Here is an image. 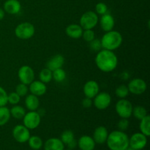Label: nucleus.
Masks as SVG:
<instances>
[{
	"label": "nucleus",
	"instance_id": "obj_37",
	"mask_svg": "<svg viewBox=\"0 0 150 150\" xmlns=\"http://www.w3.org/2000/svg\"><path fill=\"white\" fill-rule=\"evenodd\" d=\"M7 92L5 89L0 86V107L5 106L8 102H7Z\"/></svg>",
	"mask_w": 150,
	"mask_h": 150
},
{
	"label": "nucleus",
	"instance_id": "obj_2",
	"mask_svg": "<svg viewBox=\"0 0 150 150\" xmlns=\"http://www.w3.org/2000/svg\"><path fill=\"white\" fill-rule=\"evenodd\" d=\"M106 143L111 150H125L129 146V137L124 131L114 130L108 134Z\"/></svg>",
	"mask_w": 150,
	"mask_h": 150
},
{
	"label": "nucleus",
	"instance_id": "obj_5",
	"mask_svg": "<svg viewBox=\"0 0 150 150\" xmlns=\"http://www.w3.org/2000/svg\"><path fill=\"white\" fill-rule=\"evenodd\" d=\"M133 105L128 100L123 98L120 99L115 105V110L119 117L124 119H129L133 113Z\"/></svg>",
	"mask_w": 150,
	"mask_h": 150
},
{
	"label": "nucleus",
	"instance_id": "obj_32",
	"mask_svg": "<svg viewBox=\"0 0 150 150\" xmlns=\"http://www.w3.org/2000/svg\"><path fill=\"white\" fill-rule=\"evenodd\" d=\"M81 38H83V39L86 42H91L95 38V32L92 29H83Z\"/></svg>",
	"mask_w": 150,
	"mask_h": 150
},
{
	"label": "nucleus",
	"instance_id": "obj_31",
	"mask_svg": "<svg viewBox=\"0 0 150 150\" xmlns=\"http://www.w3.org/2000/svg\"><path fill=\"white\" fill-rule=\"evenodd\" d=\"M74 139V133L72 130H67L63 132L61 135V138H60V140L62 142V143L67 145Z\"/></svg>",
	"mask_w": 150,
	"mask_h": 150
},
{
	"label": "nucleus",
	"instance_id": "obj_21",
	"mask_svg": "<svg viewBox=\"0 0 150 150\" xmlns=\"http://www.w3.org/2000/svg\"><path fill=\"white\" fill-rule=\"evenodd\" d=\"M44 149L45 150H64V144L59 139L51 138L45 142Z\"/></svg>",
	"mask_w": 150,
	"mask_h": 150
},
{
	"label": "nucleus",
	"instance_id": "obj_1",
	"mask_svg": "<svg viewBox=\"0 0 150 150\" xmlns=\"http://www.w3.org/2000/svg\"><path fill=\"white\" fill-rule=\"evenodd\" d=\"M95 62L98 68L104 73L114 71L118 65V58L115 53L103 48L97 53Z\"/></svg>",
	"mask_w": 150,
	"mask_h": 150
},
{
	"label": "nucleus",
	"instance_id": "obj_42",
	"mask_svg": "<svg viewBox=\"0 0 150 150\" xmlns=\"http://www.w3.org/2000/svg\"><path fill=\"white\" fill-rule=\"evenodd\" d=\"M67 150H72V149H67Z\"/></svg>",
	"mask_w": 150,
	"mask_h": 150
},
{
	"label": "nucleus",
	"instance_id": "obj_39",
	"mask_svg": "<svg viewBox=\"0 0 150 150\" xmlns=\"http://www.w3.org/2000/svg\"><path fill=\"white\" fill-rule=\"evenodd\" d=\"M93 104V102H92V99L89 98H85L84 99L82 100V105H83V108H90L91 106Z\"/></svg>",
	"mask_w": 150,
	"mask_h": 150
},
{
	"label": "nucleus",
	"instance_id": "obj_15",
	"mask_svg": "<svg viewBox=\"0 0 150 150\" xmlns=\"http://www.w3.org/2000/svg\"><path fill=\"white\" fill-rule=\"evenodd\" d=\"M29 90L32 95L40 97L45 95L47 91V87L45 83H44L43 82L40 81L34 80L29 84Z\"/></svg>",
	"mask_w": 150,
	"mask_h": 150
},
{
	"label": "nucleus",
	"instance_id": "obj_24",
	"mask_svg": "<svg viewBox=\"0 0 150 150\" xmlns=\"http://www.w3.org/2000/svg\"><path fill=\"white\" fill-rule=\"evenodd\" d=\"M140 121L139 127H140L141 133L145 135L146 137H149L150 136V116L146 115Z\"/></svg>",
	"mask_w": 150,
	"mask_h": 150
},
{
	"label": "nucleus",
	"instance_id": "obj_4",
	"mask_svg": "<svg viewBox=\"0 0 150 150\" xmlns=\"http://www.w3.org/2000/svg\"><path fill=\"white\" fill-rule=\"evenodd\" d=\"M35 28L29 22H23L18 25L15 29V35L18 39L29 40L34 36Z\"/></svg>",
	"mask_w": 150,
	"mask_h": 150
},
{
	"label": "nucleus",
	"instance_id": "obj_10",
	"mask_svg": "<svg viewBox=\"0 0 150 150\" xmlns=\"http://www.w3.org/2000/svg\"><path fill=\"white\" fill-rule=\"evenodd\" d=\"M13 136L15 140L18 143L27 142L30 137V132L23 125H17L13 130Z\"/></svg>",
	"mask_w": 150,
	"mask_h": 150
},
{
	"label": "nucleus",
	"instance_id": "obj_38",
	"mask_svg": "<svg viewBox=\"0 0 150 150\" xmlns=\"http://www.w3.org/2000/svg\"><path fill=\"white\" fill-rule=\"evenodd\" d=\"M117 127H118L119 130L121 131H125L129 127V121L128 119L121 118V120L117 123Z\"/></svg>",
	"mask_w": 150,
	"mask_h": 150
},
{
	"label": "nucleus",
	"instance_id": "obj_11",
	"mask_svg": "<svg viewBox=\"0 0 150 150\" xmlns=\"http://www.w3.org/2000/svg\"><path fill=\"white\" fill-rule=\"evenodd\" d=\"M93 99L94 105L98 110H105L111 105V97L105 92H99Z\"/></svg>",
	"mask_w": 150,
	"mask_h": 150
},
{
	"label": "nucleus",
	"instance_id": "obj_23",
	"mask_svg": "<svg viewBox=\"0 0 150 150\" xmlns=\"http://www.w3.org/2000/svg\"><path fill=\"white\" fill-rule=\"evenodd\" d=\"M10 115L16 120H21L26 114V110L23 107L19 105H14L10 109Z\"/></svg>",
	"mask_w": 150,
	"mask_h": 150
},
{
	"label": "nucleus",
	"instance_id": "obj_40",
	"mask_svg": "<svg viewBox=\"0 0 150 150\" xmlns=\"http://www.w3.org/2000/svg\"><path fill=\"white\" fill-rule=\"evenodd\" d=\"M67 146H69V148H70V149H74V148L76 147V146H78V142H76V140H73L71 142H70V143L67 144Z\"/></svg>",
	"mask_w": 150,
	"mask_h": 150
},
{
	"label": "nucleus",
	"instance_id": "obj_19",
	"mask_svg": "<svg viewBox=\"0 0 150 150\" xmlns=\"http://www.w3.org/2000/svg\"><path fill=\"white\" fill-rule=\"evenodd\" d=\"M64 58L61 54H56L51 57L47 62V68L51 70V71L61 68L64 65Z\"/></svg>",
	"mask_w": 150,
	"mask_h": 150
},
{
	"label": "nucleus",
	"instance_id": "obj_9",
	"mask_svg": "<svg viewBox=\"0 0 150 150\" xmlns=\"http://www.w3.org/2000/svg\"><path fill=\"white\" fill-rule=\"evenodd\" d=\"M129 92L133 95H140L144 93L147 89V85L144 80L142 79H133L127 85Z\"/></svg>",
	"mask_w": 150,
	"mask_h": 150
},
{
	"label": "nucleus",
	"instance_id": "obj_14",
	"mask_svg": "<svg viewBox=\"0 0 150 150\" xmlns=\"http://www.w3.org/2000/svg\"><path fill=\"white\" fill-rule=\"evenodd\" d=\"M114 25H115V21L112 15L107 13L101 16L100 19V26L103 31L106 32L113 30Z\"/></svg>",
	"mask_w": 150,
	"mask_h": 150
},
{
	"label": "nucleus",
	"instance_id": "obj_8",
	"mask_svg": "<svg viewBox=\"0 0 150 150\" xmlns=\"http://www.w3.org/2000/svg\"><path fill=\"white\" fill-rule=\"evenodd\" d=\"M18 77L21 83L29 85L35 80V72L29 65H23L18 69Z\"/></svg>",
	"mask_w": 150,
	"mask_h": 150
},
{
	"label": "nucleus",
	"instance_id": "obj_34",
	"mask_svg": "<svg viewBox=\"0 0 150 150\" xmlns=\"http://www.w3.org/2000/svg\"><path fill=\"white\" fill-rule=\"evenodd\" d=\"M21 100V97L16 92H10L7 95V102L11 105H18Z\"/></svg>",
	"mask_w": 150,
	"mask_h": 150
},
{
	"label": "nucleus",
	"instance_id": "obj_36",
	"mask_svg": "<svg viewBox=\"0 0 150 150\" xmlns=\"http://www.w3.org/2000/svg\"><path fill=\"white\" fill-rule=\"evenodd\" d=\"M107 12H108V7L105 3L99 2L95 6V13L98 15L102 16L107 13Z\"/></svg>",
	"mask_w": 150,
	"mask_h": 150
},
{
	"label": "nucleus",
	"instance_id": "obj_26",
	"mask_svg": "<svg viewBox=\"0 0 150 150\" xmlns=\"http://www.w3.org/2000/svg\"><path fill=\"white\" fill-rule=\"evenodd\" d=\"M28 143H29L30 148H32L34 150H38L41 149L42 145H43V142H42L41 138L37 136H30L29 140H28Z\"/></svg>",
	"mask_w": 150,
	"mask_h": 150
},
{
	"label": "nucleus",
	"instance_id": "obj_35",
	"mask_svg": "<svg viewBox=\"0 0 150 150\" xmlns=\"http://www.w3.org/2000/svg\"><path fill=\"white\" fill-rule=\"evenodd\" d=\"M89 48H90L92 51H95V52L98 53V51H100L101 49H103L100 40V39H96V38H95L93 40L89 42Z\"/></svg>",
	"mask_w": 150,
	"mask_h": 150
},
{
	"label": "nucleus",
	"instance_id": "obj_18",
	"mask_svg": "<svg viewBox=\"0 0 150 150\" xmlns=\"http://www.w3.org/2000/svg\"><path fill=\"white\" fill-rule=\"evenodd\" d=\"M83 29L79 24L72 23L68 25L65 29V33L69 38L73 39H79L81 38Z\"/></svg>",
	"mask_w": 150,
	"mask_h": 150
},
{
	"label": "nucleus",
	"instance_id": "obj_16",
	"mask_svg": "<svg viewBox=\"0 0 150 150\" xmlns=\"http://www.w3.org/2000/svg\"><path fill=\"white\" fill-rule=\"evenodd\" d=\"M108 136V132L106 127L104 126H99L96 127L93 133V139L95 142L98 144L105 143Z\"/></svg>",
	"mask_w": 150,
	"mask_h": 150
},
{
	"label": "nucleus",
	"instance_id": "obj_30",
	"mask_svg": "<svg viewBox=\"0 0 150 150\" xmlns=\"http://www.w3.org/2000/svg\"><path fill=\"white\" fill-rule=\"evenodd\" d=\"M129 90L127 86L125 84L120 85L119 86H117V88L115 90V94L120 99H123V98H125L128 96L129 95Z\"/></svg>",
	"mask_w": 150,
	"mask_h": 150
},
{
	"label": "nucleus",
	"instance_id": "obj_20",
	"mask_svg": "<svg viewBox=\"0 0 150 150\" xmlns=\"http://www.w3.org/2000/svg\"><path fill=\"white\" fill-rule=\"evenodd\" d=\"M95 142L93 138L89 136H83L78 141V146L81 150H94Z\"/></svg>",
	"mask_w": 150,
	"mask_h": 150
},
{
	"label": "nucleus",
	"instance_id": "obj_33",
	"mask_svg": "<svg viewBox=\"0 0 150 150\" xmlns=\"http://www.w3.org/2000/svg\"><path fill=\"white\" fill-rule=\"evenodd\" d=\"M27 86L28 85L24 84V83H20L16 87V92L21 98L23 96H26L27 95V92L29 91V87Z\"/></svg>",
	"mask_w": 150,
	"mask_h": 150
},
{
	"label": "nucleus",
	"instance_id": "obj_17",
	"mask_svg": "<svg viewBox=\"0 0 150 150\" xmlns=\"http://www.w3.org/2000/svg\"><path fill=\"white\" fill-rule=\"evenodd\" d=\"M4 12L10 15H16L20 13L21 4L18 0H7L4 4Z\"/></svg>",
	"mask_w": 150,
	"mask_h": 150
},
{
	"label": "nucleus",
	"instance_id": "obj_29",
	"mask_svg": "<svg viewBox=\"0 0 150 150\" xmlns=\"http://www.w3.org/2000/svg\"><path fill=\"white\" fill-rule=\"evenodd\" d=\"M40 81L43 82L44 83H48L52 80V71L49 69L44 68L40 72L39 74Z\"/></svg>",
	"mask_w": 150,
	"mask_h": 150
},
{
	"label": "nucleus",
	"instance_id": "obj_6",
	"mask_svg": "<svg viewBox=\"0 0 150 150\" xmlns=\"http://www.w3.org/2000/svg\"><path fill=\"white\" fill-rule=\"evenodd\" d=\"M99 18L94 11H87L83 13L80 18V25L83 29H93L98 25Z\"/></svg>",
	"mask_w": 150,
	"mask_h": 150
},
{
	"label": "nucleus",
	"instance_id": "obj_7",
	"mask_svg": "<svg viewBox=\"0 0 150 150\" xmlns=\"http://www.w3.org/2000/svg\"><path fill=\"white\" fill-rule=\"evenodd\" d=\"M23 125L29 130H34L39 127L41 122V116L37 111H29L23 117Z\"/></svg>",
	"mask_w": 150,
	"mask_h": 150
},
{
	"label": "nucleus",
	"instance_id": "obj_12",
	"mask_svg": "<svg viewBox=\"0 0 150 150\" xmlns=\"http://www.w3.org/2000/svg\"><path fill=\"white\" fill-rule=\"evenodd\" d=\"M147 144V137L142 133H136L129 139V146L134 150L143 149Z\"/></svg>",
	"mask_w": 150,
	"mask_h": 150
},
{
	"label": "nucleus",
	"instance_id": "obj_13",
	"mask_svg": "<svg viewBox=\"0 0 150 150\" xmlns=\"http://www.w3.org/2000/svg\"><path fill=\"white\" fill-rule=\"evenodd\" d=\"M99 84L98 83V82L95 81L94 80L88 81L86 82V83L83 85V92L85 97H86V98L93 99V98L99 93Z\"/></svg>",
	"mask_w": 150,
	"mask_h": 150
},
{
	"label": "nucleus",
	"instance_id": "obj_3",
	"mask_svg": "<svg viewBox=\"0 0 150 150\" xmlns=\"http://www.w3.org/2000/svg\"><path fill=\"white\" fill-rule=\"evenodd\" d=\"M100 42L103 49L114 51L121 46L123 38L120 32L111 30L104 34L100 39Z\"/></svg>",
	"mask_w": 150,
	"mask_h": 150
},
{
	"label": "nucleus",
	"instance_id": "obj_28",
	"mask_svg": "<svg viewBox=\"0 0 150 150\" xmlns=\"http://www.w3.org/2000/svg\"><path fill=\"white\" fill-rule=\"evenodd\" d=\"M66 77H67V74H66L64 70L62 69V67L52 71V79L57 83H61V82L64 81Z\"/></svg>",
	"mask_w": 150,
	"mask_h": 150
},
{
	"label": "nucleus",
	"instance_id": "obj_22",
	"mask_svg": "<svg viewBox=\"0 0 150 150\" xmlns=\"http://www.w3.org/2000/svg\"><path fill=\"white\" fill-rule=\"evenodd\" d=\"M24 103L25 106L29 111H37L40 105L39 98L36 95L30 94L26 97Z\"/></svg>",
	"mask_w": 150,
	"mask_h": 150
},
{
	"label": "nucleus",
	"instance_id": "obj_27",
	"mask_svg": "<svg viewBox=\"0 0 150 150\" xmlns=\"http://www.w3.org/2000/svg\"><path fill=\"white\" fill-rule=\"evenodd\" d=\"M132 115L137 120H141L144 118L146 115H148L147 111L146 108L141 105H137L133 108V113Z\"/></svg>",
	"mask_w": 150,
	"mask_h": 150
},
{
	"label": "nucleus",
	"instance_id": "obj_25",
	"mask_svg": "<svg viewBox=\"0 0 150 150\" xmlns=\"http://www.w3.org/2000/svg\"><path fill=\"white\" fill-rule=\"evenodd\" d=\"M10 117L11 115H10V109L6 107V105L0 107V126H3L7 124Z\"/></svg>",
	"mask_w": 150,
	"mask_h": 150
},
{
	"label": "nucleus",
	"instance_id": "obj_41",
	"mask_svg": "<svg viewBox=\"0 0 150 150\" xmlns=\"http://www.w3.org/2000/svg\"><path fill=\"white\" fill-rule=\"evenodd\" d=\"M4 15H5V12L3 9L0 8V21L2 20L4 18Z\"/></svg>",
	"mask_w": 150,
	"mask_h": 150
}]
</instances>
